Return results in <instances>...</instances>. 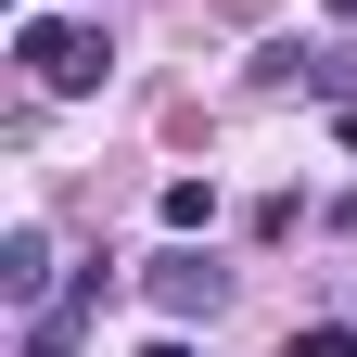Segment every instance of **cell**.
<instances>
[{
	"label": "cell",
	"instance_id": "1",
	"mask_svg": "<svg viewBox=\"0 0 357 357\" xmlns=\"http://www.w3.org/2000/svg\"><path fill=\"white\" fill-rule=\"evenodd\" d=\"M13 64L52 89V102H77V89H102V77H115V38H102V26H77V13H13Z\"/></svg>",
	"mask_w": 357,
	"mask_h": 357
},
{
	"label": "cell",
	"instance_id": "2",
	"mask_svg": "<svg viewBox=\"0 0 357 357\" xmlns=\"http://www.w3.org/2000/svg\"><path fill=\"white\" fill-rule=\"evenodd\" d=\"M255 89H319V102L344 115L357 102V64L344 52H306V38H268V52H255Z\"/></svg>",
	"mask_w": 357,
	"mask_h": 357
},
{
	"label": "cell",
	"instance_id": "3",
	"mask_svg": "<svg viewBox=\"0 0 357 357\" xmlns=\"http://www.w3.org/2000/svg\"><path fill=\"white\" fill-rule=\"evenodd\" d=\"M89 319H102V268H77L52 306H26V344H13V357H77V332H89Z\"/></svg>",
	"mask_w": 357,
	"mask_h": 357
},
{
	"label": "cell",
	"instance_id": "4",
	"mask_svg": "<svg viewBox=\"0 0 357 357\" xmlns=\"http://www.w3.org/2000/svg\"><path fill=\"white\" fill-rule=\"evenodd\" d=\"M153 306L166 319H217V306H230V268L217 255H153Z\"/></svg>",
	"mask_w": 357,
	"mask_h": 357
},
{
	"label": "cell",
	"instance_id": "5",
	"mask_svg": "<svg viewBox=\"0 0 357 357\" xmlns=\"http://www.w3.org/2000/svg\"><path fill=\"white\" fill-rule=\"evenodd\" d=\"M0 294H13V306H52V230H38V217L0 230Z\"/></svg>",
	"mask_w": 357,
	"mask_h": 357
},
{
	"label": "cell",
	"instance_id": "6",
	"mask_svg": "<svg viewBox=\"0 0 357 357\" xmlns=\"http://www.w3.org/2000/svg\"><path fill=\"white\" fill-rule=\"evenodd\" d=\"M357 344V319H319V332H294V357H344Z\"/></svg>",
	"mask_w": 357,
	"mask_h": 357
},
{
	"label": "cell",
	"instance_id": "7",
	"mask_svg": "<svg viewBox=\"0 0 357 357\" xmlns=\"http://www.w3.org/2000/svg\"><path fill=\"white\" fill-rule=\"evenodd\" d=\"M141 357H192V344H178V332H166V344H141Z\"/></svg>",
	"mask_w": 357,
	"mask_h": 357
},
{
	"label": "cell",
	"instance_id": "8",
	"mask_svg": "<svg viewBox=\"0 0 357 357\" xmlns=\"http://www.w3.org/2000/svg\"><path fill=\"white\" fill-rule=\"evenodd\" d=\"M332 13H357V0H332Z\"/></svg>",
	"mask_w": 357,
	"mask_h": 357
}]
</instances>
